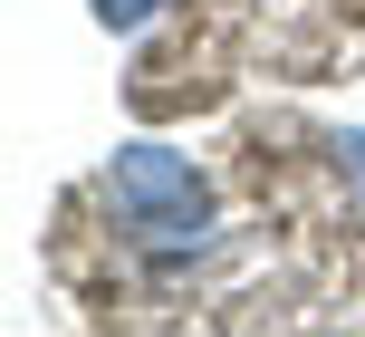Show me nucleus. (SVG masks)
<instances>
[{
	"mask_svg": "<svg viewBox=\"0 0 365 337\" xmlns=\"http://www.w3.org/2000/svg\"><path fill=\"white\" fill-rule=\"evenodd\" d=\"M154 10H164V0H96V19H106V29H145Z\"/></svg>",
	"mask_w": 365,
	"mask_h": 337,
	"instance_id": "7ed1b4c3",
	"label": "nucleus"
},
{
	"mask_svg": "<svg viewBox=\"0 0 365 337\" xmlns=\"http://www.w3.org/2000/svg\"><path fill=\"white\" fill-rule=\"evenodd\" d=\"M327 154H336V183H346V193H356V203H365V135H336V145H327Z\"/></svg>",
	"mask_w": 365,
	"mask_h": 337,
	"instance_id": "f03ea898",
	"label": "nucleus"
},
{
	"mask_svg": "<svg viewBox=\"0 0 365 337\" xmlns=\"http://www.w3.org/2000/svg\"><path fill=\"white\" fill-rule=\"evenodd\" d=\"M96 193H106L115 241H125L135 261H154V270H192L202 251H212V231H221L212 183H202L192 154H173V145H125Z\"/></svg>",
	"mask_w": 365,
	"mask_h": 337,
	"instance_id": "f257e3e1",
	"label": "nucleus"
}]
</instances>
